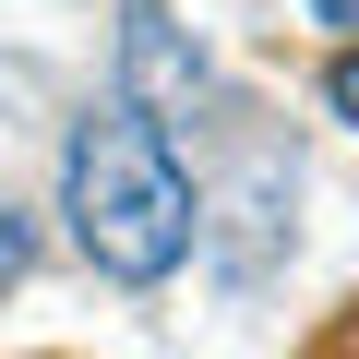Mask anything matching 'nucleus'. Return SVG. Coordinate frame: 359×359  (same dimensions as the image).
<instances>
[{"instance_id": "f257e3e1", "label": "nucleus", "mask_w": 359, "mask_h": 359, "mask_svg": "<svg viewBox=\"0 0 359 359\" xmlns=\"http://www.w3.org/2000/svg\"><path fill=\"white\" fill-rule=\"evenodd\" d=\"M60 216H72V252H84L96 276H120V287L180 276V252H192V228H204L192 180H180V156H168V120H144L132 96L72 132V156H60Z\"/></svg>"}, {"instance_id": "f03ea898", "label": "nucleus", "mask_w": 359, "mask_h": 359, "mask_svg": "<svg viewBox=\"0 0 359 359\" xmlns=\"http://www.w3.org/2000/svg\"><path fill=\"white\" fill-rule=\"evenodd\" d=\"M120 96L144 120H192V96H204V60L168 25V0H120Z\"/></svg>"}, {"instance_id": "7ed1b4c3", "label": "nucleus", "mask_w": 359, "mask_h": 359, "mask_svg": "<svg viewBox=\"0 0 359 359\" xmlns=\"http://www.w3.org/2000/svg\"><path fill=\"white\" fill-rule=\"evenodd\" d=\"M323 108H335V120L359 132V48H335V72H323Z\"/></svg>"}, {"instance_id": "20e7f679", "label": "nucleus", "mask_w": 359, "mask_h": 359, "mask_svg": "<svg viewBox=\"0 0 359 359\" xmlns=\"http://www.w3.org/2000/svg\"><path fill=\"white\" fill-rule=\"evenodd\" d=\"M25 252H36V240H25V216L0 204V287H25Z\"/></svg>"}, {"instance_id": "39448f33", "label": "nucleus", "mask_w": 359, "mask_h": 359, "mask_svg": "<svg viewBox=\"0 0 359 359\" xmlns=\"http://www.w3.org/2000/svg\"><path fill=\"white\" fill-rule=\"evenodd\" d=\"M311 13H323V25H359V0H311Z\"/></svg>"}]
</instances>
